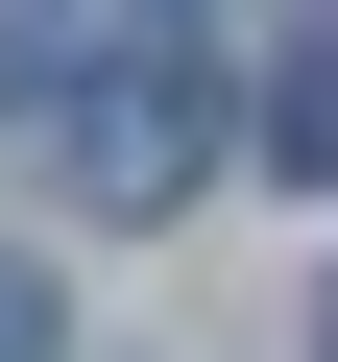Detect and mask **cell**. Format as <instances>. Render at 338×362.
I'll return each mask as SVG.
<instances>
[{"label":"cell","mask_w":338,"mask_h":362,"mask_svg":"<svg viewBox=\"0 0 338 362\" xmlns=\"http://www.w3.org/2000/svg\"><path fill=\"white\" fill-rule=\"evenodd\" d=\"M49 169H73V218H169L218 169V97L169 73V49H97L73 97H49Z\"/></svg>","instance_id":"obj_1"},{"label":"cell","mask_w":338,"mask_h":362,"mask_svg":"<svg viewBox=\"0 0 338 362\" xmlns=\"http://www.w3.org/2000/svg\"><path fill=\"white\" fill-rule=\"evenodd\" d=\"M266 169H314V194H338V49H290V73H266Z\"/></svg>","instance_id":"obj_2"},{"label":"cell","mask_w":338,"mask_h":362,"mask_svg":"<svg viewBox=\"0 0 338 362\" xmlns=\"http://www.w3.org/2000/svg\"><path fill=\"white\" fill-rule=\"evenodd\" d=\"M0 362H49V266H0Z\"/></svg>","instance_id":"obj_3"},{"label":"cell","mask_w":338,"mask_h":362,"mask_svg":"<svg viewBox=\"0 0 338 362\" xmlns=\"http://www.w3.org/2000/svg\"><path fill=\"white\" fill-rule=\"evenodd\" d=\"M314 362H338V314H314Z\"/></svg>","instance_id":"obj_4"}]
</instances>
